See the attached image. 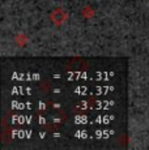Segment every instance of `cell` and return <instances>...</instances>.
<instances>
[{"instance_id":"1","label":"cell","mask_w":149,"mask_h":150,"mask_svg":"<svg viewBox=\"0 0 149 150\" xmlns=\"http://www.w3.org/2000/svg\"><path fill=\"white\" fill-rule=\"evenodd\" d=\"M50 18L56 26H62L63 24H65L68 20V13L63 8H56L55 11H53L50 14Z\"/></svg>"},{"instance_id":"2","label":"cell","mask_w":149,"mask_h":150,"mask_svg":"<svg viewBox=\"0 0 149 150\" xmlns=\"http://www.w3.org/2000/svg\"><path fill=\"white\" fill-rule=\"evenodd\" d=\"M82 14H84L85 17H88V18H89V17L94 16V12H93V11H90V7H87L84 11H82Z\"/></svg>"}]
</instances>
